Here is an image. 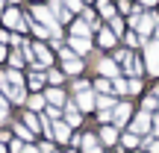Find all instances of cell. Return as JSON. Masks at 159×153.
I'll return each instance as SVG.
<instances>
[{
  "label": "cell",
  "instance_id": "ba28073f",
  "mask_svg": "<svg viewBox=\"0 0 159 153\" xmlns=\"http://www.w3.org/2000/svg\"><path fill=\"white\" fill-rule=\"evenodd\" d=\"M136 29H139V35H148L150 29H156V15H139V21H136Z\"/></svg>",
  "mask_w": 159,
  "mask_h": 153
},
{
  "label": "cell",
  "instance_id": "5bb4252c",
  "mask_svg": "<svg viewBox=\"0 0 159 153\" xmlns=\"http://www.w3.org/2000/svg\"><path fill=\"white\" fill-rule=\"evenodd\" d=\"M44 100L50 103V106H62V103H65V94H62L59 88H50V91L44 94Z\"/></svg>",
  "mask_w": 159,
  "mask_h": 153
},
{
  "label": "cell",
  "instance_id": "74e56055",
  "mask_svg": "<svg viewBox=\"0 0 159 153\" xmlns=\"http://www.w3.org/2000/svg\"><path fill=\"white\" fill-rule=\"evenodd\" d=\"M12 153H24V144L21 142H12Z\"/></svg>",
  "mask_w": 159,
  "mask_h": 153
},
{
  "label": "cell",
  "instance_id": "7a4b0ae2",
  "mask_svg": "<svg viewBox=\"0 0 159 153\" xmlns=\"http://www.w3.org/2000/svg\"><path fill=\"white\" fill-rule=\"evenodd\" d=\"M24 53H27V59H30L33 65H39V68H50V65H53V53L47 50V47L41 44V41H39V44L24 47Z\"/></svg>",
  "mask_w": 159,
  "mask_h": 153
},
{
  "label": "cell",
  "instance_id": "8d00e7d4",
  "mask_svg": "<svg viewBox=\"0 0 159 153\" xmlns=\"http://www.w3.org/2000/svg\"><path fill=\"white\" fill-rule=\"evenodd\" d=\"M47 118H59V106H47Z\"/></svg>",
  "mask_w": 159,
  "mask_h": 153
},
{
  "label": "cell",
  "instance_id": "d6986e66",
  "mask_svg": "<svg viewBox=\"0 0 159 153\" xmlns=\"http://www.w3.org/2000/svg\"><path fill=\"white\" fill-rule=\"evenodd\" d=\"M44 94H33V97H27V106L30 109H35V112H39V109H44Z\"/></svg>",
  "mask_w": 159,
  "mask_h": 153
},
{
  "label": "cell",
  "instance_id": "44dd1931",
  "mask_svg": "<svg viewBox=\"0 0 159 153\" xmlns=\"http://www.w3.org/2000/svg\"><path fill=\"white\" fill-rule=\"evenodd\" d=\"M97 109H115V97L112 94H100L97 97Z\"/></svg>",
  "mask_w": 159,
  "mask_h": 153
},
{
  "label": "cell",
  "instance_id": "e575fe53",
  "mask_svg": "<svg viewBox=\"0 0 159 153\" xmlns=\"http://www.w3.org/2000/svg\"><path fill=\"white\" fill-rule=\"evenodd\" d=\"M74 91H77V94H80V91H89V83H85V79H77V83H74Z\"/></svg>",
  "mask_w": 159,
  "mask_h": 153
},
{
  "label": "cell",
  "instance_id": "cb8c5ba5",
  "mask_svg": "<svg viewBox=\"0 0 159 153\" xmlns=\"http://www.w3.org/2000/svg\"><path fill=\"white\" fill-rule=\"evenodd\" d=\"M109 29H112V33H115V35H121V33H124V21H121V18H118V15H115V18H112V21H109Z\"/></svg>",
  "mask_w": 159,
  "mask_h": 153
},
{
  "label": "cell",
  "instance_id": "f35d334b",
  "mask_svg": "<svg viewBox=\"0 0 159 153\" xmlns=\"http://www.w3.org/2000/svg\"><path fill=\"white\" fill-rule=\"evenodd\" d=\"M24 153H41L39 147H33V144H24Z\"/></svg>",
  "mask_w": 159,
  "mask_h": 153
},
{
  "label": "cell",
  "instance_id": "ac0fdd59",
  "mask_svg": "<svg viewBox=\"0 0 159 153\" xmlns=\"http://www.w3.org/2000/svg\"><path fill=\"white\" fill-rule=\"evenodd\" d=\"M27 85H30V88H33V91H39L41 85H44V77H41L39 71H33V74L27 77Z\"/></svg>",
  "mask_w": 159,
  "mask_h": 153
},
{
  "label": "cell",
  "instance_id": "8992f818",
  "mask_svg": "<svg viewBox=\"0 0 159 153\" xmlns=\"http://www.w3.org/2000/svg\"><path fill=\"white\" fill-rule=\"evenodd\" d=\"M74 106L80 109V112H89V109H94V106H97V97L91 94V91H80L77 100H74Z\"/></svg>",
  "mask_w": 159,
  "mask_h": 153
},
{
  "label": "cell",
  "instance_id": "83f0119b",
  "mask_svg": "<svg viewBox=\"0 0 159 153\" xmlns=\"http://www.w3.org/2000/svg\"><path fill=\"white\" fill-rule=\"evenodd\" d=\"M65 9H71V12H83L85 6H83V0H65Z\"/></svg>",
  "mask_w": 159,
  "mask_h": 153
},
{
  "label": "cell",
  "instance_id": "52a82bcc",
  "mask_svg": "<svg viewBox=\"0 0 159 153\" xmlns=\"http://www.w3.org/2000/svg\"><path fill=\"white\" fill-rule=\"evenodd\" d=\"M130 112H133V106L127 100H121V103H115V112H112V121H115V127H121L127 118H130Z\"/></svg>",
  "mask_w": 159,
  "mask_h": 153
},
{
  "label": "cell",
  "instance_id": "b9f144b4",
  "mask_svg": "<svg viewBox=\"0 0 159 153\" xmlns=\"http://www.w3.org/2000/svg\"><path fill=\"white\" fill-rule=\"evenodd\" d=\"M3 59H9V53H6V47L0 44V62H3Z\"/></svg>",
  "mask_w": 159,
  "mask_h": 153
},
{
  "label": "cell",
  "instance_id": "681fc988",
  "mask_svg": "<svg viewBox=\"0 0 159 153\" xmlns=\"http://www.w3.org/2000/svg\"><path fill=\"white\" fill-rule=\"evenodd\" d=\"M85 3H91V0H85Z\"/></svg>",
  "mask_w": 159,
  "mask_h": 153
},
{
  "label": "cell",
  "instance_id": "ee69618b",
  "mask_svg": "<svg viewBox=\"0 0 159 153\" xmlns=\"http://www.w3.org/2000/svg\"><path fill=\"white\" fill-rule=\"evenodd\" d=\"M142 3H144V6H156L159 0H142Z\"/></svg>",
  "mask_w": 159,
  "mask_h": 153
},
{
  "label": "cell",
  "instance_id": "ab89813d",
  "mask_svg": "<svg viewBox=\"0 0 159 153\" xmlns=\"http://www.w3.org/2000/svg\"><path fill=\"white\" fill-rule=\"evenodd\" d=\"M9 38H12V35H9V33H3V29H0V44H6V41H9Z\"/></svg>",
  "mask_w": 159,
  "mask_h": 153
},
{
  "label": "cell",
  "instance_id": "f1b7e54d",
  "mask_svg": "<svg viewBox=\"0 0 159 153\" xmlns=\"http://www.w3.org/2000/svg\"><path fill=\"white\" fill-rule=\"evenodd\" d=\"M112 88L118 91V94H124V91H127V79H121V77H115V79H112Z\"/></svg>",
  "mask_w": 159,
  "mask_h": 153
},
{
  "label": "cell",
  "instance_id": "d4e9b609",
  "mask_svg": "<svg viewBox=\"0 0 159 153\" xmlns=\"http://www.w3.org/2000/svg\"><path fill=\"white\" fill-rule=\"evenodd\" d=\"M9 65H12V68L18 71V68H21V65H24V56H21V53H18V50H15V53H9Z\"/></svg>",
  "mask_w": 159,
  "mask_h": 153
},
{
  "label": "cell",
  "instance_id": "277c9868",
  "mask_svg": "<svg viewBox=\"0 0 159 153\" xmlns=\"http://www.w3.org/2000/svg\"><path fill=\"white\" fill-rule=\"evenodd\" d=\"M150 124H153V118H150L148 112H139L136 118H133V124H130V130L136 133V136H148V133H150Z\"/></svg>",
  "mask_w": 159,
  "mask_h": 153
},
{
  "label": "cell",
  "instance_id": "1f68e13d",
  "mask_svg": "<svg viewBox=\"0 0 159 153\" xmlns=\"http://www.w3.org/2000/svg\"><path fill=\"white\" fill-rule=\"evenodd\" d=\"M142 35H136V33H127V44H130V47H136V44H142Z\"/></svg>",
  "mask_w": 159,
  "mask_h": 153
},
{
  "label": "cell",
  "instance_id": "d6a6232c",
  "mask_svg": "<svg viewBox=\"0 0 159 153\" xmlns=\"http://www.w3.org/2000/svg\"><path fill=\"white\" fill-rule=\"evenodd\" d=\"M156 106H159L156 97H144V112H150V109H156Z\"/></svg>",
  "mask_w": 159,
  "mask_h": 153
},
{
  "label": "cell",
  "instance_id": "7402d4cb",
  "mask_svg": "<svg viewBox=\"0 0 159 153\" xmlns=\"http://www.w3.org/2000/svg\"><path fill=\"white\" fill-rule=\"evenodd\" d=\"M62 79H65L62 71H56V68H50V71H47V83H50V85H62Z\"/></svg>",
  "mask_w": 159,
  "mask_h": 153
},
{
  "label": "cell",
  "instance_id": "4316f807",
  "mask_svg": "<svg viewBox=\"0 0 159 153\" xmlns=\"http://www.w3.org/2000/svg\"><path fill=\"white\" fill-rule=\"evenodd\" d=\"M121 142H124V147H136V144H139V136H136V133H127Z\"/></svg>",
  "mask_w": 159,
  "mask_h": 153
},
{
  "label": "cell",
  "instance_id": "3957f363",
  "mask_svg": "<svg viewBox=\"0 0 159 153\" xmlns=\"http://www.w3.org/2000/svg\"><path fill=\"white\" fill-rule=\"evenodd\" d=\"M144 62H148V71H150V74L159 77V41L144 44Z\"/></svg>",
  "mask_w": 159,
  "mask_h": 153
},
{
  "label": "cell",
  "instance_id": "5b68a950",
  "mask_svg": "<svg viewBox=\"0 0 159 153\" xmlns=\"http://www.w3.org/2000/svg\"><path fill=\"white\" fill-rule=\"evenodd\" d=\"M97 71H100L106 79L121 77V68H118V62H115V59H100V62H97Z\"/></svg>",
  "mask_w": 159,
  "mask_h": 153
},
{
  "label": "cell",
  "instance_id": "6da1fadb",
  "mask_svg": "<svg viewBox=\"0 0 159 153\" xmlns=\"http://www.w3.org/2000/svg\"><path fill=\"white\" fill-rule=\"evenodd\" d=\"M0 91L9 94V103H27V91H24V77L18 71H6L0 74Z\"/></svg>",
  "mask_w": 159,
  "mask_h": 153
},
{
  "label": "cell",
  "instance_id": "d590c367",
  "mask_svg": "<svg viewBox=\"0 0 159 153\" xmlns=\"http://www.w3.org/2000/svg\"><path fill=\"white\" fill-rule=\"evenodd\" d=\"M39 150H41V153H53V144H50V142H41Z\"/></svg>",
  "mask_w": 159,
  "mask_h": 153
},
{
  "label": "cell",
  "instance_id": "603a6c76",
  "mask_svg": "<svg viewBox=\"0 0 159 153\" xmlns=\"http://www.w3.org/2000/svg\"><path fill=\"white\" fill-rule=\"evenodd\" d=\"M24 124H27V127H30V130H33V133H39V130H41V124H39V118H35L33 112H27V115H24Z\"/></svg>",
  "mask_w": 159,
  "mask_h": 153
},
{
  "label": "cell",
  "instance_id": "9a60e30c",
  "mask_svg": "<svg viewBox=\"0 0 159 153\" xmlns=\"http://www.w3.org/2000/svg\"><path fill=\"white\" fill-rule=\"evenodd\" d=\"M80 71H83V59H77V56L65 59V74H80Z\"/></svg>",
  "mask_w": 159,
  "mask_h": 153
},
{
  "label": "cell",
  "instance_id": "9c48e42d",
  "mask_svg": "<svg viewBox=\"0 0 159 153\" xmlns=\"http://www.w3.org/2000/svg\"><path fill=\"white\" fill-rule=\"evenodd\" d=\"M71 50L77 53V56H83V53H89L91 50V38H83V35H71Z\"/></svg>",
  "mask_w": 159,
  "mask_h": 153
},
{
  "label": "cell",
  "instance_id": "ffe728a7",
  "mask_svg": "<svg viewBox=\"0 0 159 153\" xmlns=\"http://www.w3.org/2000/svg\"><path fill=\"white\" fill-rule=\"evenodd\" d=\"M100 138L106 144H115V138H118V130H115V127H103L100 130Z\"/></svg>",
  "mask_w": 159,
  "mask_h": 153
},
{
  "label": "cell",
  "instance_id": "2e32d148",
  "mask_svg": "<svg viewBox=\"0 0 159 153\" xmlns=\"http://www.w3.org/2000/svg\"><path fill=\"white\" fill-rule=\"evenodd\" d=\"M83 147H85V153H100V142L94 136H83Z\"/></svg>",
  "mask_w": 159,
  "mask_h": 153
},
{
  "label": "cell",
  "instance_id": "c3c4849f",
  "mask_svg": "<svg viewBox=\"0 0 159 153\" xmlns=\"http://www.w3.org/2000/svg\"><path fill=\"white\" fill-rule=\"evenodd\" d=\"M156 97H159V88H156Z\"/></svg>",
  "mask_w": 159,
  "mask_h": 153
},
{
  "label": "cell",
  "instance_id": "7bdbcfd3",
  "mask_svg": "<svg viewBox=\"0 0 159 153\" xmlns=\"http://www.w3.org/2000/svg\"><path fill=\"white\" fill-rule=\"evenodd\" d=\"M6 109H9V106H0V124L6 121Z\"/></svg>",
  "mask_w": 159,
  "mask_h": 153
},
{
  "label": "cell",
  "instance_id": "836d02e7",
  "mask_svg": "<svg viewBox=\"0 0 159 153\" xmlns=\"http://www.w3.org/2000/svg\"><path fill=\"white\" fill-rule=\"evenodd\" d=\"M133 9H136V6H133L130 0H121V3H118V12H133Z\"/></svg>",
  "mask_w": 159,
  "mask_h": 153
},
{
  "label": "cell",
  "instance_id": "f546056e",
  "mask_svg": "<svg viewBox=\"0 0 159 153\" xmlns=\"http://www.w3.org/2000/svg\"><path fill=\"white\" fill-rule=\"evenodd\" d=\"M144 150L148 153H159V142L156 138H144Z\"/></svg>",
  "mask_w": 159,
  "mask_h": 153
},
{
  "label": "cell",
  "instance_id": "30bf717a",
  "mask_svg": "<svg viewBox=\"0 0 159 153\" xmlns=\"http://www.w3.org/2000/svg\"><path fill=\"white\" fill-rule=\"evenodd\" d=\"M68 136H71V127H68V121H56V124H53V138H56V142H68Z\"/></svg>",
  "mask_w": 159,
  "mask_h": 153
},
{
  "label": "cell",
  "instance_id": "bcb514c9",
  "mask_svg": "<svg viewBox=\"0 0 159 153\" xmlns=\"http://www.w3.org/2000/svg\"><path fill=\"white\" fill-rule=\"evenodd\" d=\"M3 9H6V0H0V12H3Z\"/></svg>",
  "mask_w": 159,
  "mask_h": 153
},
{
  "label": "cell",
  "instance_id": "7c38bea8",
  "mask_svg": "<svg viewBox=\"0 0 159 153\" xmlns=\"http://www.w3.org/2000/svg\"><path fill=\"white\" fill-rule=\"evenodd\" d=\"M71 35H83V38H89V35H91V27L85 21H74V24H71Z\"/></svg>",
  "mask_w": 159,
  "mask_h": 153
},
{
  "label": "cell",
  "instance_id": "f6af8a7d",
  "mask_svg": "<svg viewBox=\"0 0 159 153\" xmlns=\"http://www.w3.org/2000/svg\"><path fill=\"white\" fill-rule=\"evenodd\" d=\"M6 3H9V6H18V3H21V0H6Z\"/></svg>",
  "mask_w": 159,
  "mask_h": 153
},
{
  "label": "cell",
  "instance_id": "60d3db41",
  "mask_svg": "<svg viewBox=\"0 0 159 153\" xmlns=\"http://www.w3.org/2000/svg\"><path fill=\"white\" fill-rule=\"evenodd\" d=\"M153 136H159V115L153 118Z\"/></svg>",
  "mask_w": 159,
  "mask_h": 153
},
{
  "label": "cell",
  "instance_id": "4dcf8cb0",
  "mask_svg": "<svg viewBox=\"0 0 159 153\" xmlns=\"http://www.w3.org/2000/svg\"><path fill=\"white\" fill-rule=\"evenodd\" d=\"M127 91H133V94H136V91H142V79H136V77H133L130 83H127Z\"/></svg>",
  "mask_w": 159,
  "mask_h": 153
},
{
  "label": "cell",
  "instance_id": "7dc6e473",
  "mask_svg": "<svg viewBox=\"0 0 159 153\" xmlns=\"http://www.w3.org/2000/svg\"><path fill=\"white\" fill-rule=\"evenodd\" d=\"M0 153H6V147H3V142H0Z\"/></svg>",
  "mask_w": 159,
  "mask_h": 153
},
{
  "label": "cell",
  "instance_id": "8fae6325",
  "mask_svg": "<svg viewBox=\"0 0 159 153\" xmlns=\"http://www.w3.org/2000/svg\"><path fill=\"white\" fill-rule=\"evenodd\" d=\"M97 12H100V18L112 21V18H115V6H112V0H97Z\"/></svg>",
  "mask_w": 159,
  "mask_h": 153
},
{
  "label": "cell",
  "instance_id": "e0dca14e",
  "mask_svg": "<svg viewBox=\"0 0 159 153\" xmlns=\"http://www.w3.org/2000/svg\"><path fill=\"white\" fill-rule=\"evenodd\" d=\"M115 38H118V35H115L112 29H100V35H97V41H100L103 47H112V44H115Z\"/></svg>",
  "mask_w": 159,
  "mask_h": 153
},
{
  "label": "cell",
  "instance_id": "4fadbf2b",
  "mask_svg": "<svg viewBox=\"0 0 159 153\" xmlns=\"http://www.w3.org/2000/svg\"><path fill=\"white\" fill-rule=\"evenodd\" d=\"M80 124H83V112L74 103H68V127H80Z\"/></svg>",
  "mask_w": 159,
  "mask_h": 153
},
{
  "label": "cell",
  "instance_id": "484cf974",
  "mask_svg": "<svg viewBox=\"0 0 159 153\" xmlns=\"http://www.w3.org/2000/svg\"><path fill=\"white\" fill-rule=\"evenodd\" d=\"M94 88L100 91V94H106V91L112 88V79H97V83H94Z\"/></svg>",
  "mask_w": 159,
  "mask_h": 153
}]
</instances>
